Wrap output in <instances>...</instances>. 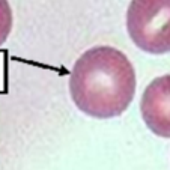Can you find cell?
Segmentation results:
<instances>
[{
  "label": "cell",
  "instance_id": "4",
  "mask_svg": "<svg viewBox=\"0 0 170 170\" xmlns=\"http://www.w3.org/2000/svg\"><path fill=\"white\" fill-rule=\"evenodd\" d=\"M14 24L12 9L8 0H0V47L6 42L8 36L11 35Z\"/></svg>",
  "mask_w": 170,
  "mask_h": 170
},
{
  "label": "cell",
  "instance_id": "3",
  "mask_svg": "<svg viewBox=\"0 0 170 170\" xmlns=\"http://www.w3.org/2000/svg\"><path fill=\"white\" fill-rule=\"evenodd\" d=\"M146 127L158 137L170 139V74L154 78L140 100Z\"/></svg>",
  "mask_w": 170,
  "mask_h": 170
},
{
  "label": "cell",
  "instance_id": "2",
  "mask_svg": "<svg viewBox=\"0 0 170 170\" xmlns=\"http://www.w3.org/2000/svg\"><path fill=\"white\" fill-rule=\"evenodd\" d=\"M127 30L141 51L170 53V0H131Z\"/></svg>",
  "mask_w": 170,
  "mask_h": 170
},
{
  "label": "cell",
  "instance_id": "1",
  "mask_svg": "<svg viewBox=\"0 0 170 170\" xmlns=\"http://www.w3.org/2000/svg\"><path fill=\"white\" fill-rule=\"evenodd\" d=\"M136 71L114 47L86 50L71 69L69 93L75 107L95 119L121 116L136 95Z\"/></svg>",
  "mask_w": 170,
  "mask_h": 170
}]
</instances>
